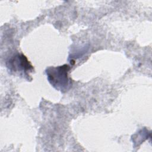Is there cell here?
<instances>
[{
    "mask_svg": "<svg viewBox=\"0 0 152 152\" xmlns=\"http://www.w3.org/2000/svg\"><path fill=\"white\" fill-rule=\"evenodd\" d=\"M10 67L14 71H23L24 74L30 71L33 67L27 59L23 55H17L10 61Z\"/></svg>",
    "mask_w": 152,
    "mask_h": 152,
    "instance_id": "obj_2",
    "label": "cell"
},
{
    "mask_svg": "<svg viewBox=\"0 0 152 152\" xmlns=\"http://www.w3.org/2000/svg\"><path fill=\"white\" fill-rule=\"evenodd\" d=\"M70 67L64 65L56 67H49L46 73L49 83L56 90L62 92L66 91L71 86V81L68 77V71Z\"/></svg>",
    "mask_w": 152,
    "mask_h": 152,
    "instance_id": "obj_1",
    "label": "cell"
}]
</instances>
